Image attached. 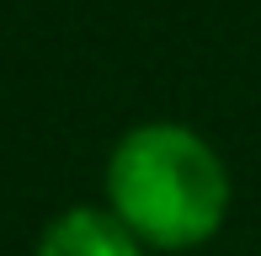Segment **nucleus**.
<instances>
[{
	"mask_svg": "<svg viewBox=\"0 0 261 256\" xmlns=\"http://www.w3.org/2000/svg\"><path fill=\"white\" fill-rule=\"evenodd\" d=\"M38 256H144V240L112 208H64L38 240Z\"/></svg>",
	"mask_w": 261,
	"mask_h": 256,
	"instance_id": "nucleus-2",
	"label": "nucleus"
},
{
	"mask_svg": "<svg viewBox=\"0 0 261 256\" xmlns=\"http://www.w3.org/2000/svg\"><path fill=\"white\" fill-rule=\"evenodd\" d=\"M107 208L155 251H192L229 214V171L187 123H139L112 144Z\"/></svg>",
	"mask_w": 261,
	"mask_h": 256,
	"instance_id": "nucleus-1",
	"label": "nucleus"
}]
</instances>
